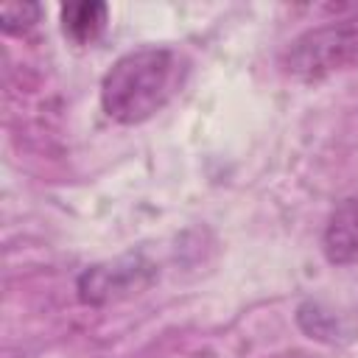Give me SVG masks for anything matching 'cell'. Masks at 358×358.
Instances as JSON below:
<instances>
[{
	"instance_id": "2",
	"label": "cell",
	"mask_w": 358,
	"mask_h": 358,
	"mask_svg": "<svg viewBox=\"0 0 358 358\" xmlns=\"http://www.w3.org/2000/svg\"><path fill=\"white\" fill-rule=\"evenodd\" d=\"M280 67L285 76L299 81H319L358 67V11L296 34L282 48Z\"/></svg>"
},
{
	"instance_id": "1",
	"label": "cell",
	"mask_w": 358,
	"mask_h": 358,
	"mask_svg": "<svg viewBox=\"0 0 358 358\" xmlns=\"http://www.w3.org/2000/svg\"><path fill=\"white\" fill-rule=\"evenodd\" d=\"M190 62L171 45H143L112 62L101 78V109L120 126H137L162 112L185 87Z\"/></svg>"
},
{
	"instance_id": "4",
	"label": "cell",
	"mask_w": 358,
	"mask_h": 358,
	"mask_svg": "<svg viewBox=\"0 0 358 358\" xmlns=\"http://www.w3.org/2000/svg\"><path fill=\"white\" fill-rule=\"evenodd\" d=\"M322 255L330 266H358V193L344 196L322 229Z\"/></svg>"
},
{
	"instance_id": "5",
	"label": "cell",
	"mask_w": 358,
	"mask_h": 358,
	"mask_svg": "<svg viewBox=\"0 0 358 358\" xmlns=\"http://www.w3.org/2000/svg\"><path fill=\"white\" fill-rule=\"evenodd\" d=\"M109 8L106 3H67L62 6V31L76 45H87L98 39V34L106 28Z\"/></svg>"
},
{
	"instance_id": "3",
	"label": "cell",
	"mask_w": 358,
	"mask_h": 358,
	"mask_svg": "<svg viewBox=\"0 0 358 358\" xmlns=\"http://www.w3.org/2000/svg\"><path fill=\"white\" fill-rule=\"evenodd\" d=\"M151 280V266L140 257H123L115 263L92 266L78 277V299L87 305H103L134 288H143Z\"/></svg>"
},
{
	"instance_id": "6",
	"label": "cell",
	"mask_w": 358,
	"mask_h": 358,
	"mask_svg": "<svg viewBox=\"0 0 358 358\" xmlns=\"http://www.w3.org/2000/svg\"><path fill=\"white\" fill-rule=\"evenodd\" d=\"M42 17V6L36 3H8L0 8V28L6 34H25Z\"/></svg>"
}]
</instances>
